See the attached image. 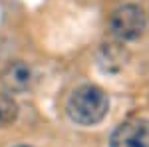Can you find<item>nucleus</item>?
I'll use <instances>...</instances> for the list:
<instances>
[{
	"label": "nucleus",
	"mask_w": 149,
	"mask_h": 147,
	"mask_svg": "<svg viewBox=\"0 0 149 147\" xmlns=\"http://www.w3.org/2000/svg\"><path fill=\"white\" fill-rule=\"evenodd\" d=\"M109 109L107 93L97 86H81L68 100V115L80 125H93L102 121Z\"/></svg>",
	"instance_id": "obj_1"
},
{
	"label": "nucleus",
	"mask_w": 149,
	"mask_h": 147,
	"mask_svg": "<svg viewBox=\"0 0 149 147\" xmlns=\"http://www.w3.org/2000/svg\"><path fill=\"white\" fill-rule=\"evenodd\" d=\"M109 28L113 36L119 40H135L141 36L143 28H145V16L139 6L135 4H125L113 10L111 18H109Z\"/></svg>",
	"instance_id": "obj_2"
},
{
	"label": "nucleus",
	"mask_w": 149,
	"mask_h": 147,
	"mask_svg": "<svg viewBox=\"0 0 149 147\" xmlns=\"http://www.w3.org/2000/svg\"><path fill=\"white\" fill-rule=\"evenodd\" d=\"M109 147H149V119L131 117L115 127Z\"/></svg>",
	"instance_id": "obj_3"
},
{
	"label": "nucleus",
	"mask_w": 149,
	"mask_h": 147,
	"mask_svg": "<svg viewBox=\"0 0 149 147\" xmlns=\"http://www.w3.org/2000/svg\"><path fill=\"white\" fill-rule=\"evenodd\" d=\"M32 82H34V72L22 60L10 62L4 68V72H2V86L10 93H22V91H26L32 86Z\"/></svg>",
	"instance_id": "obj_4"
},
{
	"label": "nucleus",
	"mask_w": 149,
	"mask_h": 147,
	"mask_svg": "<svg viewBox=\"0 0 149 147\" xmlns=\"http://www.w3.org/2000/svg\"><path fill=\"white\" fill-rule=\"evenodd\" d=\"M18 115V105L8 93H0V127L10 125Z\"/></svg>",
	"instance_id": "obj_5"
},
{
	"label": "nucleus",
	"mask_w": 149,
	"mask_h": 147,
	"mask_svg": "<svg viewBox=\"0 0 149 147\" xmlns=\"http://www.w3.org/2000/svg\"><path fill=\"white\" fill-rule=\"evenodd\" d=\"M20 147H26V145H20Z\"/></svg>",
	"instance_id": "obj_6"
}]
</instances>
